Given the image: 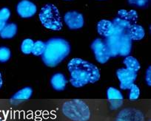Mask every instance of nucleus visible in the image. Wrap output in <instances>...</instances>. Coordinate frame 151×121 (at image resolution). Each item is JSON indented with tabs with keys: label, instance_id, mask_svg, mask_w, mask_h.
Here are the masks:
<instances>
[{
	"label": "nucleus",
	"instance_id": "412c9836",
	"mask_svg": "<svg viewBox=\"0 0 151 121\" xmlns=\"http://www.w3.org/2000/svg\"><path fill=\"white\" fill-rule=\"evenodd\" d=\"M45 50V43L42 41H37L33 44L31 53L36 56H40L44 53Z\"/></svg>",
	"mask_w": 151,
	"mask_h": 121
},
{
	"label": "nucleus",
	"instance_id": "393cba45",
	"mask_svg": "<svg viewBox=\"0 0 151 121\" xmlns=\"http://www.w3.org/2000/svg\"><path fill=\"white\" fill-rule=\"evenodd\" d=\"M145 80H146L148 86H150L151 85V67L150 66L147 68L146 71V74H145Z\"/></svg>",
	"mask_w": 151,
	"mask_h": 121
},
{
	"label": "nucleus",
	"instance_id": "9d476101",
	"mask_svg": "<svg viewBox=\"0 0 151 121\" xmlns=\"http://www.w3.org/2000/svg\"><path fill=\"white\" fill-rule=\"evenodd\" d=\"M36 5L29 0H22L17 5V14L22 18H30L36 14Z\"/></svg>",
	"mask_w": 151,
	"mask_h": 121
},
{
	"label": "nucleus",
	"instance_id": "5701e85b",
	"mask_svg": "<svg viewBox=\"0 0 151 121\" xmlns=\"http://www.w3.org/2000/svg\"><path fill=\"white\" fill-rule=\"evenodd\" d=\"M130 93H129V99L130 100H137L140 95V89L136 86V84L133 83L130 87Z\"/></svg>",
	"mask_w": 151,
	"mask_h": 121
},
{
	"label": "nucleus",
	"instance_id": "f257e3e1",
	"mask_svg": "<svg viewBox=\"0 0 151 121\" xmlns=\"http://www.w3.org/2000/svg\"><path fill=\"white\" fill-rule=\"evenodd\" d=\"M70 78V82L76 88L94 83L100 79V71L92 63L82 58H73L68 64Z\"/></svg>",
	"mask_w": 151,
	"mask_h": 121
},
{
	"label": "nucleus",
	"instance_id": "6e6552de",
	"mask_svg": "<svg viewBox=\"0 0 151 121\" xmlns=\"http://www.w3.org/2000/svg\"><path fill=\"white\" fill-rule=\"evenodd\" d=\"M64 21L70 30H77L84 26V16L77 11H69L64 16Z\"/></svg>",
	"mask_w": 151,
	"mask_h": 121
},
{
	"label": "nucleus",
	"instance_id": "a878e982",
	"mask_svg": "<svg viewBox=\"0 0 151 121\" xmlns=\"http://www.w3.org/2000/svg\"><path fill=\"white\" fill-rule=\"evenodd\" d=\"M2 84H3V80H2V74L0 73V89L2 88Z\"/></svg>",
	"mask_w": 151,
	"mask_h": 121
},
{
	"label": "nucleus",
	"instance_id": "6ab92c4d",
	"mask_svg": "<svg viewBox=\"0 0 151 121\" xmlns=\"http://www.w3.org/2000/svg\"><path fill=\"white\" fill-rule=\"evenodd\" d=\"M107 99L111 101V103L114 101L121 102L124 99V97H123L121 92L113 87L108 88L107 91Z\"/></svg>",
	"mask_w": 151,
	"mask_h": 121
},
{
	"label": "nucleus",
	"instance_id": "2eb2a0df",
	"mask_svg": "<svg viewBox=\"0 0 151 121\" xmlns=\"http://www.w3.org/2000/svg\"><path fill=\"white\" fill-rule=\"evenodd\" d=\"M132 50V40L130 37L125 33H123L122 34L121 38V44H120L119 53V56H128L130 55Z\"/></svg>",
	"mask_w": 151,
	"mask_h": 121
},
{
	"label": "nucleus",
	"instance_id": "20e7f679",
	"mask_svg": "<svg viewBox=\"0 0 151 121\" xmlns=\"http://www.w3.org/2000/svg\"><path fill=\"white\" fill-rule=\"evenodd\" d=\"M39 17L42 25L49 30L59 31L62 28V21L58 8L53 4H47L42 7Z\"/></svg>",
	"mask_w": 151,
	"mask_h": 121
},
{
	"label": "nucleus",
	"instance_id": "dca6fc26",
	"mask_svg": "<svg viewBox=\"0 0 151 121\" xmlns=\"http://www.w3.org/2000/svg\"><path fill=\"white\" fill-rule=\"evenodd\" d=\"M17 33V26L16 24L11 23V24H6L0 31V36L2 38L5 39H9L15 36Z\"/></svg>",
	"mask_w": 151,
	"mask_h": 121
},
{
	"label": "nucleus",
	"instance_id": "f8f14e48",
	"mask_svg": "<svg viewBox=\"0 0 151 121\" xmlns=\"http://www.w3.org/2000/svg\"><path fill=\"white\" fill-rule=\"evenodd\" d=\"M97 31L100 36L105 38L111 36L114 33V26L112 21L102 19L99 21L97 24Z\"/></svg>",
	"mask_w": 151,
	"mask_h": 121
},
{
	"label": "nucleus",
	"instance_id": "aec40b11",
	"mask_svg": "<svg viewBox=\"0 0 151 121\" xmlns=\"http://www.w3.org/2000/svg\"><path fill=\"white\" fill-rule=\"evenodd\" d=\"M11 16V11L8 8H4L0 10V31L7 24V21Z\"/></svg>",
	"mask_w": 151,
	"mask_h": 121
},
{
	"label": "nucleus",
	"instance_id": "f3484780",
	"mask_svg": "<svg viewBox=\"0 0 151 121\" xmlns=\"http://www.w3.org/2000/svg\"><path fill=\"white\" fill-rule=\"evenodd\" d=\"M33 95V89L30 87H24L18 91L11 98V100H24L30 98Z\"/></svg>",
	"mask_w": 151,
	"mask_h": 121
},
{
	"label": "nucleus",
	"instance_id": "423d86ee",
	"mask_svg": "<svg viewBox=\"0 0 151 121\" xmlns=\"http://www.w3.org/2000/svg\"><path fill=\"white\" fill-rule=\"evenodd\" d=\"M91 49L94 53L95 58L100 64H105L111 58L105 41L101 38H96L93 41Z\"/></svg>",
	"mask_w": 151,
	"mask_h": 121
},
{
	"label": "nucleus",
	"instance_id": "b1692460",
	"mask_svg": "<svg viewBox=\"0 0 151 121\" xmlns=\"http://www.w3.org/2000/svg\"><path fill=\"white\" fill-rule=\"evenodd\" d=\"M11 50L8 47H0V62H6L11 58Z\"/></svg>",
	"mask_w": 151,
	"mask_h": 121
},
{
	"label": "nucleus",
	"instance_id": "4468645a",
	"mask_svg": "<svg viewBox=\"0 0 151 121\" xmlns=\"http://www.w3.org/2000/svg\"><path fill=\"white\" fill-rule=\"evenodd\" d=\"M68 83L66 78L62 73H56L50 79V84L52 87L56 91H63Z\"/></svg>",
	"mask_w": 151,
	"mask_h": 121
},
{
	"label": "nucleus",
	"instance_id": "1a4fd4ad",
	"mask_svg": "<svg viewBox=\"0 0 151 121\" xmlns=\"http://www.w3.org/2000/svg\"><path fill=\"white\" fill-rule=\"evenodd\" d=\"M122 33H123L114 32L111 36L106 38L105 43L108 48L110 57H116L119 56Z\"/></svg>",
	"mask_w": 151,
	"mask_h": 121
},
{
	"label": "nucleus",
	"instance_id": "4be33fe9",
	"mask_svg": "<svg viewBox=\"0 0 151 121\" xmlns=\"http://www.w3.org/2000/svg\"><path fill=\"white\" fill-rule=\"evenodd\" d=\"M34 41L30 38H26L22 42L21 50L24 54L29 55L31 53L32 48H33Z\"/></svg>",
	"mask_w": 151,
	"mask_h": 121
},
{
	"label": "nucleus",
	"instance_id": "0eeeda50",
	"mask_svg": "<svg viewBox=\"0 0 151 121\" xmlns=\"http://www.w3.org/2000/svg\"><path fill=\"white\" fill-rule=\"evenodd\" d=\"M116 76L120 81V89H130L137 78V73L127 68H120L116 71Z\"/></svg>",
	"mask_w": 151,
	"mask_h": 121
},
{
	"label": "nucleus",
	"instance_id": "a211bd4d",
	"mask_svg": "<svg viewBox=\"0 0 151 121\" xmlns=\"http://www.w3.org/2000/svg\"><path fill=\"white\" fill-rule=\"evenodd\" d=\"M123 63L125 65V68L130 70H133V71L136 72V73H138V71L141 68L139 60L136 58L133 57V56H126Z\"/></svg>",
	"mask_w": 151,
	"mask_h": 121
},
{
	"label": "nucleus",
	"instance_id": "7ed1b4c3",
	"mask_svg": "<svg viewBox=\"0 0 151 121\" xmlns=\"http://www.w3.org/2000/svg\"><path fill=\"white\" fill-rule=\"evenodd\" d=\"M63 115L73 121H88L91 111L88 105L78 99L66 101L62 106Z\"/></svg>",
	"mask_w": 151,
	"mask_h": 121
},
{
	"label": "nucleus",
	"instance_id": "f03ea898",
	"mask_svg": "<svg viewBox=\"0 0 151 121\" xmlns=\"http://www.w3.org/2000/svg\"><path fill=\"white\" fill-rule=\"evenodd\" d=\"M70 52L68 41L61 38H53L45 43V50L42 59L46 66L56 67L68 57Z\"/></svg>",
	"mask_w": 151,
	"mask_h": 121
},
{
	"label": "nucleus",
	"instance_id": "39448f33",
	"mask_svg": "<svg viewBox=\"0 0 151 121\" xmlns=\"http://www.w3.org/2000/svg\"><path fill=\"white\" fill-rule=\"evenodd\" d=\"M138 19L137 12L134 10H121L118 15L112 21L114 26V32L125 33L126 30L133 24H136Z\"/></svg>",
	"mask_w": 151,
	"mask_h": 121
},
{
	"label": "nucleus",
	"instance_id": "9b49d317",
	"mask_svg": "<svg viewBox=\"0 0 151 121\" xmlns=\"http://www.w3.org/2000/svg\"><path fill=\"white\" fill-rule=\"evenodd\" d=\"M117 121H143V116L136 109H125L119 113Z\"/></svg>",
	"mask_w": 151,
	"mask_h": 121
},
{
	"label": "nucleus",
	"instance_id": "ddd939ff",
	"mask_svg": "<svg viewBox=\"0 0 151 121\" xmlns=\"http://www.w3.org/2000/svg\"><path fill=\"white\" fill-rule=\"evenodd\" d=\"M125 33L130 37L132 41H139L144 38L145 36V31L142 26L135 24L126 30Z\"/></svg>",
	"mask_w": 151,
	"mask_h": 121
}]
</instances>
